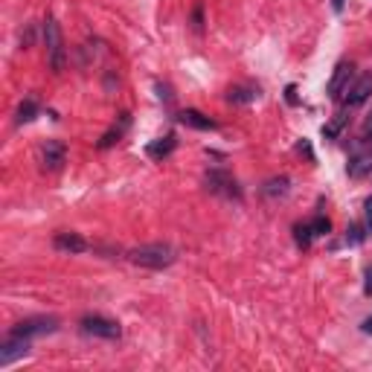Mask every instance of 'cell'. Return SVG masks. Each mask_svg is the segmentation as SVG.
<instances>
[{"mask_svg": "<svg viewBox=\"0 0 372 372\" xmlns=\"http://www.w3.org/2000/svg\"><path fill=\"white\" fill-rule=\"evenodd\" d=\"M311 230H314V236H329V230H332V222H329L326 215H317L314 222H311Z\"/></svg>", "mask_w": 372, "mask_h": 372, "instance_id": "obj_20", "label": "cell"}, {"mask_svg": "<svg viewBox=\"0 0 372 372\" xmlns=\"http://www.w3.org/2000/svg\"><path fill=\"white\" fill-rule=\"evenodd\" d=\"M364 140L372 143V114L366 117V126H364Z\"/></svg>", "mask_w": 372, "mask_h": 372, "instance_id": "obj_23", "label": "cell"}, {"mask_svg": "<svg viewBox=\"0 0 372 372\" xmlns=\"http://www.w3.org/2000/svg\"><path fill=\"white\" fill-rule=\"evenodd\" d=\"M343 126H346V114H337L332 122H329V126H323V137H326V140H335Z\"/></svg>", "mask_w": 372, "mask_h": 372, "instance_id": "obj_18", "label": "cell"}, {"mask_svg": "<svg viewBox=\"0 0 372 372\" xmlns=\"http://www.w3.org/2000/svg\"><path fill=\"white\" fill-rule=\"evenodd\" d=\"M285 192H288V177H271V181L262 186V195H268V198L285 195Z\"/></svg>", "mask_w": 372, "mask_h": 372, "instance_id": "obj_17", "label": "cell"}, {"mask_svg": "<svg viewBox=\"0 0 372 372\" xmlns=\"http://www.w3.org/2000/svg\"><path fill=\"white\" fill-rule=\"evenodd\" d=\"M349 76H352V64H349V61H340V64L335 67L332 81H329V96H332V99H337L340 93H346V88H349Z\"/></svg>", "mask_w": 372, "mask_h": 372, "instance_id": "obj_10", "label": "cell"}, {"mask_svg": "<svg viewBox=\"0 0 372 372\" xmlns=\"http://www.w3.org/2000/svg\"><path fill=\"white\" fill-rule=\"evenodd\" d=\"M366 230L372 233V198H366Z\"/></svg>", "mask_w": 372, "mask_h": 372, "instance_id": "obj_24", "label": "cell"}, {"mask_svg": "<svg viewBox=\"0 0 372 372\" xmlns=\"http://www.w3.org/2000/svg\"><path fill=\"white\" fill-rule=\"evenodd\" d=\"M294 239H297V244H300V247H309V244H311V239H314L311 224H297V227H294Z\"/></svg>", "mask_w": 372, "mask_h": 372, "instance_id": "obj_19", "label": "cell"}, {"mask_svg": "<svg viewBox=\"0 0 372 372\" xmlns=\"http://www.w3.org/2000/svg\"><path fill=\"white\" fill-rule=\"evenodd\" d=\"M294 93H297V90H294V85H288V88H285V99L291 102V105H297V96H294Z\"/></svg>", "mask_w": 372, "mask_h": 372, "instance_id": "obj_25", "label": "cell"}, {"mask_svg": "<svg viewBox=\"0 0 372 372\" xmlns=\"http://www.w3.org/2000/svg\"><path fill=\"white\" fill-rule=\"evenodd\" d=\"M128 128V114H122V119H119V126H114V128H108L105 134H102V140L96 143V148L99 151H105V148H111V146H117L119 143V137H122V131Z\"/></svg>", "mask_w": 372, "mask_h": 372, "instance_id": "obj_13", "label": "cell"}, {"mask_svg": "<svg viewBox=\"0 0 372 372\" xmlns=\"http://www.w3.org/2000/svg\"><path fill=\"white\" fill-rule=\"evenodd\" d=\"M259 96V88H244V85H239V88H230L227 90V102H233V105H247V102H253Z\"/></svg>", "mask_w": 372, "mask_h": 372, "instance_id": "obj_15", "label": "cell"}, {"mask_svg": "<svg viewBox=\"0 0 372 372\" xmlns=\"http://www.w3.org/2000/svg\"><path fill=\"white\" fill-rule=\"evenodd\" d=\"M346 172H349L352 177H364V175H369V172H372V151H364V155H355V157L349 160Z\"/></svg>", "mask_w": 372, "mask_h": 372, "instance_id": "obj_14", "label": "cell"}, {"mask_svg": "<svg viewBox=\"0 0 372 372\" xmlns=\"http://www.w3.org/2000/svg\"><path fill=\"white\" fill-rule=\"evenodd\" d=\"M364 294L372 297V268H366V273H364Z\"/></svg>", "mask_w": 372, "mask_h": 372, "instance_id": "obj_22", "label": "cell"}, {"mask_svg": "<svg viewBox=\"0 0 372 372\" xmlns=\"http://www.w3.org/2000/svg\"><path fill=\"white\" fill-rule=\"evenodd\" d=\"M177 119H181L184 126H189V128H198V131H215L218 128L215 119L204 117L201 111H195V108H186V111H181V114H177Z\"/></svg>", "mask_w": 372, "mask_h": 372, "instance_id": "obj_11", "label": "cell"}, {"mask_svg": "<svg viewBox=\"0 0 372 372\" xmlns=\"http://www.w3.org/2000/svg\"><path fill=\"white\" fill-rule=\"evenodd\" d=\"M35 114H38V105H35V99H23V102L18 105L15 126H26V122H32V119H35Z\"/></svg>", "mask_w": 372, "mask_h": 372, "instance_id": "obj_16", "label": "cell"}, {"mask_svg": "<svg viewBox=\"0 0 372 372\" xmlns=\"http://www.w3.org/2000/svg\"><path fill=\"white\" fill-rule=\"evenodd\" d=\"M128 259L134 262V265H140V268H151V271H163V268H169L175 265V251L169 244H163V242H155V244H140V247H134V251H128Z\"/></svg>", "mask_w": 372, "mask_h": 372, "instance_id": "obj_1", "label": "cell"}, {"mask_svg": "<svg viewBox=\"0 0 372 372\" xmlns=\"http://www.w3.org/2000/svg\"><path fill=\"white\" fill-rule=\"evenodd\" d=\"M81 332L93 335V337H105V340H119L122 337V326L111 317H102V314H88L79 320Z\"/></svg>", "mask_w": 372, "mask_h": 372, "instance_id": "obj_3", "label": "cell"}, {"mask_svg": "<svg viewBox=\"0 0 372 372\" xmlns=\"http://www.w3.org/2000/svg\"><path fill=\"white\" fill-rule=\"evenodd\" d=\"M206 189L210 192H215V195H224V198H242V189H239V184H236V177L233 175H227L224 169H213V172H206Z\"/></svg>", "mask_w": 372, "mask_h": 372, "instance_id": "obj_4", "label": "cell"}, {"mask_svg": "<svg viewBox=\"0 0 372 372\" xmlns=\"http://www.w3.org/2000/svg\"><path fill=\"white\" fill-rule=\"evenodd\" d=\"M192 21H195V30H201V23H204V18H201V6H195V15H192Z\"/></svg>", "mask_w": 372, "mask_h": 372, "instance_id": "obj_26", "label": "cell"}, {"mask_svg": "<svg viewBox=\"0 0 372 372\" xmlns=\"http://www.w3.org/2000/svg\"><path fill=\"white\" fill-rule=\"evenodd\" d=\"M59 329L56 317H30V320H21L18 326H12L9 335H21V337H35V335H52Z\"/></svg>", "mask_w": 372, "mask_h": 372, "instance_id": "obj_5", "label": "cell"}, {"mask_svg": "<svg viewBox=\"0 0 372 372\" xmlns=\"http://www.w3.org/2000/svg\"><path fill=\"white\" fill-rule=\"evenodd\" d=\"M52 247L61 253H85L88 251V242L79 236V233H56L52 239Z\"/></svg>", "mask_w": 372, "mask_h": 372, "instance_id": "obj_9", "label": "cell"}, {"mask_svg": "<svg viewBox=\"0 0 372 372\" xmlns=\"http://www.w3.org/2000/svg\"><path fill=\"white\" fill-rule=\"evenodd\" d=\"M364 242V230L361 227H349L346 230V244H361Z\"/></svg>", "mask_w": 372, "mask_h": 372, "instance_id": "obj_21", "label": "cell"}, {"mask_svg": "<svg viewBox=\"0 0 372 372\" xmlns=\"http://www.w3.org/2000/svg\"><path fill=\"white\" fill-rule=\"evenodd\" d=\"M175 134H166V137H160V140H155V143H148V148H146V155L148 157H155V160H163V157H169L172 151H175Z\"/></svg>", "mask_w": 372, "mask_h": 372, "instance_id": "obj_12", "label": "cell"}, {"mask_svg": "<svg viewBox=\"0 0 372 372\" xmlns=\"http://www.w3.org/2000/svg\"><path fill=\"white\" fill-rule=\"evenodd\" d=\"M30 352V337H21V335H9L6 343L0 346V366H9L15 358Z\"/></svg>", "mask_w": 372, "mask_h": 372, "instance_id": "obj_6", "label": "cell"}, {"mask_svg": "<svg viewBox=\"0 0 372 372\" xmlns=\"http://www.w3.org/2000/svg\"><path fill=\"white\" fill-rule=\"evenodd\" d=\"M64 157H67V148L59 140H47L44 148H41V160H44V166L52 169V172L64 166Z\"/></svg>", "mask_w": 372, "mask_h": 372, "instance_id": "obj_8", "label": "cell"}, {"mask_svg": "<svg viewBox=\"0 0 372 372\" xmlns=\"http://www.w3.org/2000/svg\"><path fill=\"white\" fill-rule=\"evenodd\" d=\"M369 96H372V73H364L352 88H346V93H343V102H346L349 108H358V105H364Z\"/></svg>", "mask_w": 372, "mask_h": 372, "instance_id": "obj_7", "label": "cell"}, {"mask_svg": "<svg viewBox=\"0 0 372 372\" xmlns=\"http://www.w3.org/2000/svg\"><path fill=\"white\" fill-rule=\"evenodd\" d=\"M157 90H160V99H166V102L172 99V93H169V88H166V85H157Z\"/></svg>", "mask_w": 372, "mask_h": 372, "instance_id": "obj_28", "label": "cell"}, {"mask_svg": "<svg viewBox=\"0 0 372 372\" xmlns=\"http://www.w3.org/2000/svg\"><path fill=\"white\" fill-rule=\"evenodd\" d=\"M44 44H47V59H50L52 73H61L64 70V38H61V26L56 18L44 21Z\"/></svg>", "mask_w": 372, "mask_h": 372, "instance_id": "obj_2", "label": "cell"}, {"mask_svg": "<svg viewBox=\"0 0 372 372\" xmlns=\"http://www.w3.org/2000/svg\"><path fill=\"white\" fill-rule=\"evenodd\" d=\"M361 332H364V335H372V317H366V320L361 323Z\"/></svg>", "mask_w": 372, "mask_h": 372, "instance_id": "obj_27", "label": "cell"}, {"mask_svg": "<svg viewBox=\"0 0 372 372\" xmlns=\"http://www.w3.org/2000/svg\"><path fill=\"white\" fill-rule=\"evenodd\" d=\"M343 6H346V0H332V9L335 12H343Z\"/></svg>", "mask_w": 372, "mask_h": 372, "instance_id": "obj_29", "label": "cell"}]
</instances>
